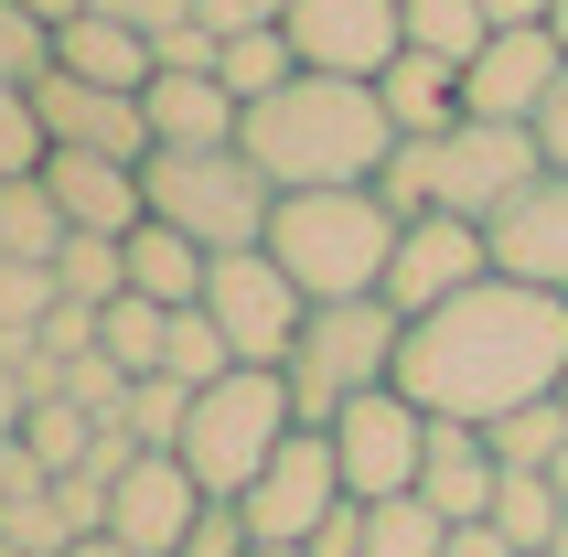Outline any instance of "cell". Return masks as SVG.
Instances as JSON below:
<instances>
[{"label":"cell","instance_id":"6da1fadb","mask_svg":"<svg viewBox=\"0 0 568 557\" xmlns=\"http://www.w3.org/2000/svg\"><path fill=\"white\" fill-rule=\"evenodd\" d=\"M558 375H568V301L526 290L505 269L450 290L440 311H418L408 343H397V386L429 418H473V429H494L505 407L558 397Z\"/></svg>","mask_w":568,"mask_h":557},{"label":"cell","instance_id":"7a4b0ae2","mask_svg":"<svg viewBox=\"0 0 568 557\" xmlns=\"http://www.w3.org/2000/svg\"><path fill=\"white\" fill-rule=\"evenodd\" d=\"M236 151L268 172L280 193H322V183H376L386 151H397V119L376 108L365 75H290L280 97H257L236 119Z\"/></svg>","mask_w":568,"mask_h":557},{"label":"cell","instance_id":"3957f363","mask_svg":"<svg viewBox=\"0 0 568 557\" xmlns=\"http://www.w3.org/2000/svg\"><path fill=\"white\" fill-rule=\"evenodd\" d=\"M537 172H547V140L526 119H450L440 140H397L386 172H376V193L397 204V225H408V215H473V225H494Z\"/></svg>","mask_w":568,"mask_h":557},{"label":"cell","instance_id":"277c9868","mask_svg":"<svg viewBox=\"0 0 568 557\" xmlns=\"http://www.w3.org/2000/svg\"><path fill=\"white\" fill-rule=\"evenodd\" d=\"M268 257L301 278V301H365L397 257V204L376 183H322L268 204Z\"/></svg>","mask_w":568,"mask_h":557},{"label":"cell","instance_id":"5b68a950","mask_svg":"<svg viewBox=\"0 0 568 557\" xmlns=\"http://www.w3.org/2000/svg\"><path fill=\"white\" fill-rule=\"evenodd\" d=\"M397 343H408V311L386 301V290H365V301H312V322H301V343H290V365H280L301 429H333V407L397 386Z\"/></svg>","mask_w":568,"mask_h":557},{"label":"cell","instance_id":"8992f818","mask_svg":"<svg viewBox=\"0 0 568 557\" xmlns=\"http://www.w3.org/2000/svg\"><path fill=\"white\" fill-rule=\"evenodd\" d=\"M301 429V407H290V375L280 365H236V375H215L204 397H193V418H183V472L204 483L215 504H236L257 483V472L280 462V439Z\"/></svg>","mask_w":568,"mask_h":557},{"label":"cell","instance_id":"52a82bcc","mask_svg":"<svg viewBox=\"0 0 568 557\" xmlns=\"http://www.w3.org/2000/svg\"><path fill=\"white\" fill-rule=\"evenodd\" d=\"M140 193H151L161 225H183L193 247H268V204H280V183L257 172L236 140L225 151H151L140 161Z\"/></svg>","mask_w":568,"mask_h":557},{"label":"cell","instance_id":"ba28073f","mask_svg":"<svg viewBox=\"0 0 568 557\" xmlns=\"http://www.w3.org/2000/svg\"><path fill=\"white\" fill-rule=\"evenodd\" d=\"M204 311H215V333L236 343V365H290V343H301V322H312L301 278H290L268 247H225L215 269H204Z\"/></svg>","mask_w":568,"mask_h":557},{"label":"cell","instance_id":"9c48e42d","mask_svg":"<svg viewBox=\"0 0 568 557\" xmlns=\"http://www.w3.org/2000/svg\"><path fill=\"white\" fill-rule=\"evenodd\" d=\"M333 462H344L354 504H397L418 494V462H429V407L408 386H376V397L333 407Z\"/></svg>","mask_w":568,"mask_h":557},{"label":"cell","instance_id":"30bf717a","mask_svg":"<svg viewBox=\"0 0 568 557\" xmlns=\"http://www.w3.org/2000/svg\"><path fill=\"white\" fill-rule=\"evenodd\" d=\"M344 504H354V494H344V462H333V429H290L280 462L236 494V515H247L257 547H312Z\"/></svg>","mask_w":568,"mask_h":557},{"label":"cell","instance_id":"8fae6325","mask_svg":"<svg viewBox=\"0 0 568 557\" xmlns=\"http://www.w3.org/2000/svg\"><path fill=\"white\" fill-rule=\"evenodd\" d=\"M280 32L312 75H365L376 87L386 64L408 54V0H290Z\"/></svg>","mask_w":568,"mask_h":557},{"label":"cell","instance_id":"7c38bea8","mask_svg":"<svg viewBox=\"0 0 568 557\" xmlns=\"http://www.w3.org/2000/svg\"><path fill=\"white\" fill-rule=\"evenodd\" d=\"M558 75H568V43L547 22H515V32H494V43L462 64V119H526L537 129Z\"/></svg>","mask_w":568,"mask_h":557},{"label":"cell","instance_id":"4fadbf2b","mask_svg":"<svg viewBox=\"0 0 568 557\" xmlns=\"http://www.w3.org/2000/svg\"><path fill=\"white\" fill-rule=\"evenodd\" d=\"M204 483L183 472V450H140V462L108 483V536L119 547H140V557H183V536L204 526Z\"/></svg>","mask_w":568,"mask_h":557},{"label":"cell","instance_id":"5bb4252c","mask_svg":"<svg viewBox=\"0 0 568 557\" xmlns=\"http://www.w3.org/2000/svg\"><path fill=\"white\" fill-rule=\"evenodd\" d=\"M473 278H494V236H483L473 215H408L397 225V257H386V301L408 311H440L450 290H473Z\"/></svg>","mask_w":568,"mask_h":557},{"label":"cell","instance_id":"9a60e30c","mask_svg":"<svg viewBox=\"0 0 568 557\" xmlns=\"http://www.w3.org/2000/svg\"><path fill=\"white\" fill-rule=\"evenodd\" d=\"M32 119H43V151H108V161H151V108L119 87H87V75H64L43 64L32 75Z\"/></svg>","mask_w":568,"mask_h":557},{"label":"cell","instance_id":"2e32d148","mask_svg":"<svg viewBox=\"0 0 568 557\" xmlns=\"http://www.w3.org/2000/svg\"><path fill=\"white\" fill-rule=\"evenodd\" d=\"M483 236H494V269H505V278H526V290H558V301H568V172H558V161H547V172L515 193V204L483 225Z\"/></svg>","mask_w":568,"mask_h":557},{"label":"cell","instance_id":"e0dca14e","mask_svg":"<svg viewBox=\"0 0 568 557\" xmlns=\"http://www.w3.org/2000/svg\"><path fill=\"white\" fill-rule=\"evenodd\" d=\"M43 193L64 204V225H75V236H129V225L151 215L140 161H108V151H43Z\"/></svg>","mask_w":568,"mask_h":557},{"label":"cell","instance_id":"ac0fdd59","mask_svg":"<svg viewBox=\"0 0 568 557\" xmlns=\"http://www.w3.org/2000/svg\"><path fill=\"white\" fill-rule=\"evenodd\" d=\"M494 483H505L494 439H483L473 418H429V462H418V504H429V515H450V526H483V515H494Z\"/></svg>","mask_w":568,"mask_h":557},{"label":"cell","instance_id":"d6986e66","mask_svg":"<svg viewBox=\"0 0 568 557\" xmlns=\"http://www.w3.org/2000/svg\"><path fill=\"white\" fill-rule=\"evenodd\" d=\"M140 108H151V151H225L236 119H247V108L225 97V75H172V64L140 87Z\"/></svg>","mask_w":568,"mask_h":557},{"label":"cell","instance_id":"ffe728a7","mask_svg":"<svg viewBox=\"0 0 568 557\" xmlns=\"http://www.w3.org/2000/svg\"><path fill=\"white\" fill-rule=\"evenodd\" d=\"M54 64H64V75H87V87H119V97H140V87L161 75L151 32H140V22H119V11H97V0L54 32Z\"/></svg>","mask_w":568,"mask_h":557},{"label":"cell","instance_id":"44dd1931","mask_svg":"<svg viewBox=\"0 0 568 557\" xmlns=\"http://www.w3.org/2000/svg\"><path fill=\"white\" fill-rule=\"evenodd\" d=\"M119 247H129V290H140V301H161V311H193V301H204V269H215V247H193L183 225L140 215Z\"/></svg>","mask_w":568,"mask_h":557},{"label":"cell","instance_id":"7402d4cb","mask_svg":"<svg viewBox=\"0 0 568 557\" xmlns=\"http://www.w3.org/2000/svg\"><path fill=\"white\" fill-rule=\"evenodd\" d=\"M376 108L397 119V140H440V129L462 119V64H450V54H418V43H408V54L376 75Z\"/></svg>","mask_w":568,"mask_h":557},{"label":"cell","instance_id":"603a6c76","mask_svg":"<svg viewBox=\"0 0 568 557\" xmlns=\"http://www.w3.org/2000/svg\"><path fill=\"white\" fill-rule=\"evenodd\" d=\"M97 439H108V418H87L75 397H32V418H22V450L43 462V483L87 472V462H97Z\"/></svg>","mask_w":568,"mask_h":557},{"label":"cell","instance_id":"cb8c5ba5","mask_svg":"<svg viewBox=\"0 0 568 557\" xmlns=\"http://www.w3.org/2000/svg\"><path fill=\"white\" fill-rule=\"evenodd\" d=\"M494 526H505L526 557H547L568 536V494L547 483V472H505V483H494Z\"/></svg>","mask_w":568,"mask_h":557},{"label":"cell","instance_id":"d4e9b609","mask_svg":"<svg viewBox=\"0 0 568 557\" xmlns=\"http://www.w3.org/2000/svg\"><path fill=\"white\" fill-rule=\"evenodd\" d=\"M215 75L236 108H257V97H280L290 75H301V54H290V32H225L215 43Z\"/></svg>","mask_w":568,"mask_h":557},{"label":"cell","instance_id":"484cf974","mask_svg":"<svg viewBox=\"0 0 568 557\" xmlns=\"http://www.w3.org/2000/svg\"><path fill=\"white\" fill-rule=\"evenodd\" d=\"M161 343H172V311H161V301H140V290H119V301L97 311V354H108V365L161 375Z\"/></svg>","mask_w":568,"mask_h":557},{"label":"cell","instance_id":"4316f807","mask_svg":"<svg viewBox=\"0 0 568 557\" xmlns=\"http://www.w3.org/2000/svg\"><path fill=\"white\" fill-rule=\"evenodd\" d=\"M64 204L43 193V172H22V183H0V257H64Z\"/></svg>","mask_w":568,"mask_h":557},{"label":"cell","instance_id":"83f0119b","mask_svg":"<svg viewBox=\"0 0 568 557\" xmlns=\"http://www.w3.org/2000/svg\"><path fill=\"white\" fill-rule=\"evenodd\" d=\"M483 439H494V462H505V472H547V462H558V450H568V397L505 407V418H494V429H483Z\"/></svg>","mask_w":568,"mask_h":557},{"label":"cell","instance_id":"f1b7e54d","mask_svg":"<svg viewBox=\"0 0 568 557\" xmlns=\"http://www.w3.org/2000/svg\"><path fill=\"white\" fill-rule=\"evenodd\" d=\"M161 375H172V386H193V397H204L215 375H236V343L215 333V311H204V301H193V311H172V343H161Z\"/></svg>","mask_w":568,"mask_h":557},{"label":"cell","instance_id":"f546056e","mask_svg":"<svg viewBox=\"0 0 568 557\" xmlns=\"http://www.w3.org/2000/svg\"><path fill=\"white\" fill-rule=\"evenodd\" d=\"M54 311H64L54 257H0V343H32Z\"/></svg>","mask_w":568,"mask_h":557},{"label":"cell","instance_id":"4dcf8cb0","mask_svg":"<svg viewBox=\"0 0 568 557\" xmlns=\"http://www.w3.org/2000/svg\"><path fill=\"white\" fill-rule=\"evenodd\" d=\"M408 43H418V54L473 64L483 43H494V11H483V0H408Z\"/></svg>","mask_w":568,"mask_h":557},{"label":"cell","instance_id":"1f68e13d","mask_svg":"<svg viewBox=\"0 0 568 557\" xmlns=\"http://www.w3.org/2000/svg\"><path fill=\"white\" fill-rule=\"evenodd\" d=\"M54 278H64V301H75V311H108L129 290V247H119V236H64Z\"/></svg>","mask_w":568,"mask_h":557},{"label":"cell","instance_id":"d6a6232c","mask_svg":"<svg viewBox=\"0 0 568 557\" xmlns=\"http://www.w3.org/2000/svg\"><path fill=\"white\" fill-rule=\"evenodd\" d=\"M440 547H450V515H429L418 494L365 504V557H440Z\"/></svg>","mask_w":568,"mask_h":557},{"label":"cell","instance_id":"836d02e7","mask_svg":"<svg viewBox=\"0 0 568 557\" xmlns=\"http://www.w3.org/2000/svg\"><path fill=\"white\" fill-rule=\"evenodd\" d=\"M0 547H11V557H64V547H75V515H64L54 483H32L22 504H0Z\"/></svg>","mask_w":568,"mask_h":557},{"label":"cell","instance_id":"e575fe53","mask_svg":"<svg viewBox=\"0 0 568 557\" xmlns=\"http://www.w3.org/2000/svg\"><path fill=\"white\" fill-rule=\"evenodd\" d=\"M129 386H140V375H129V365H108V354L87 343V354H64V365H54V386H43V397H75L87 418H108V429H119Z\"/></svg>","mask_w":568,"mask_h":557},{"label":"cell","instance_id":"d590c367","mask_svg":"<svg viewBox=\"0 0 568 557\" xmlns=\"http://www.w3.org/2000/svg\"><path fill=\"white\" fill-rule=\"evenodd\" d=\"M183 418H193V386H172V375H140V386H129V407H119V429L140 439V450H172V439H183Z\"/></svg>","mask_w":568,"mask_h":557},{"label":"cell","instance_id":"8d00e7d4","mask_svg":"<svg viewBox=\"0 0 568 557\" xmlns=\"http://www.w3.org/2000/svg\"><path fill=\"white\" fill-rule=\"evenodd\" d=\"M22 172H43V119H32V87L0 75V183H22Z\"/></svg>","mask_w":568,"mask_h":557},{"label":"cell","instance_id":"74e56055","mask_svg":"<svg viewBox=\"0 0 568 557\" xmlns=\"http://www.w3.org/2000/svg\"><path fill=\"white\" fill-rule=\"evenodd\" d=\"M193 22L215 32V43H225V32H280L290 0H193Z\"/></svg>","mask_w":568,"mask_h":557},{"label":"cell","instance_id":"f35d334b","mask_svg":"<svg viewBox=\"0 0 568 557\" xmlns=\"http://www.w3.org/2000/svg\"><path fill=\"white\" fill-rule=\"evenodd\" d=\"M257 536H247V515H236V504H204V526L183 536V557H247Z\"/></svg>","mask_w":568,"mask_h":557},{"label":"cell","instance_id":"ab89813d","mask_svg":"<svg viewBox=\"0 0 568 557\" xmlns=\"http://www.w3.org/2000/svg\"><path fill=\"white\" fill-rule=\"evenodd\" d=\"M97 11H119V22H140L151 43H161V32H183V22H193V0H97Z\"/></svg>","mask_w":568,"mask_h":557},{"label":"cell","instance_id":"60d3db41","mask_svg":"<svg viewBox=\"0 0 568 557\" xmlns=\"http://www.w3.org/2000/svg\"><path fill=\"white\" fill-rule=\"evenodd\" d=\"M32 483H43V462L22 450V429H0V504H22Z\"/></svg>","mask_w":568,"mask_h":557},{"label":"cell","instance_id":"b9f144b4","mask_svg":"<svg viewBox=\"0 0 568 557\" xmlns=\"http://www.w3.org/2000/svg\"><path fill=\"white\" fill-rule=\"evenodd\" d=\"M301 557H365V504H344V515H333V526H322Z\"/></svg>","mask_w":568,"mask_h":557},{"label":"cell","instance_id":"7bdbcfd3","mask_svg":"<svg viewBox=\"0 0 568 557\" xmlns=\"http://www.w3.org/2000/svg\"><path fill=\"white\" fill-rule=\"evenodd\" d=\"M440 557H526V547H515V536L483 515V526H450V547H440Z\"/></svg>","mask_w":568,"mask_h":557},{"label":"cell","instance_id":"ee69618b","mask_svg":"<svg viewBox=\"0 0 568 557\" xmlns=\"http://www.w3.org/2000/svg\"><path fill=\"white\" fill-rule=\"evenodd\" d=\"M537 140H547V161L568 172V75H558V97H547V119H537Z\"/></svg>","mask_w":568,"mask_h":557},{"label":"cell","instance_id":"f6af8a7d","mask_svg":"<svg viewBox=\"0 0 568 557\" xmlns=\"http://www.w3.org/2000/svg\"><path fill=\"white\" fill-rule=\"evenodd\" d=\"M483 11H494V32H515V22H547L558 0H483Z\"/></svg>","mask_w":568,"mask_h":557},{"label":"cell","instance_id":"bcb514c9","mask_svg":"<svg viewBox=\"0 0 568 557\" xmlns=\"http://www.w3.org/2000/svg\"><path fill=\"white\" fill-rule=\"evenodd\" d=\"M22 11H32V22H43V32H64V22H75V11H87V0H22Z\"/></svg>","mask_w":568,"mask_h":557},{"label":"cell","instance_id":"7dc6e473","mask_svg":"<svg viewBox=\"0 0 568 557\" xmlns=\"http://www.w3.org/2000/svg\"><path fill=\"white\" fill-rule=\"evenodd\" d=\"M64 557H140V547H119V536L97 526V536H75V547H64Z\"/></svg>","mask_w":568,"mask_h":557},{"label":"cell","instance_id":"c3c4849f","mask_svg":"<svg viewBox=\"0 0 568 557\" xmlns=\"http://www.w3.org/2000/svg\"><path fill=\"white\" fill-rule=\"evenodd\" d=\"M547 483H558V494H568V450H558V462H547Z\"/></svg>","mask_w":568,"mask_h":557},{"label":"cell","instance_id":"681fc988","mask_svg":"<svg viewBox=\"0 0 568 557\" xmlns=\"http://www.w3.org/2000/svg\"><path fill=\"white\" fill-rule=\"evenodd\" d=\"M547 32H558V43H568V0H558V11H547Z\"/></svg>","mask_w":568,"mask_h":557},{"label":"cell","instance_id":"f907efd6","mask_svg":"<svg viewBox=\"0 0 568 557\" xmlns=\"http://www.w3.org/2000/svg\"><path fill=\"white\" fill-rule=\"evenodd\" d=\"M247 557H301V547H247Z\"/></svg>","mask_w":568,"mask_h":557},{"label":"cell","instance_id":"816d5d0a","mask_svg":"<svg viewBox=\"0 0 568 557\" xmlns=\"http://www.w3.org/2000/svg\"><path fill=\"white\" fill-rule=\"evenodd\" d=\"M558 397H568V375H558Z\"/></svg>","mask_w":568,"mask_h":557},{"label":"cell","instance_id":"f5cc1de1","mask_svg":"<svg viewBox=\"0 0 568 557\" xmlns=\"http://www.w3.org/2000/svg\"><path fill=\"white\" fill-rule=\"evenodd\" d=\"M558 557H568V536H558Z\"/></svg>","mask_w":568,"mask_h":557},{"label":"cell","instance_id":"db71d44e","mask_svg":"<svg viewBox=\"0 0 568 557\" xmlns=\"http://www.w3.org/2000/svg\"><path fill=\"white\" fill-rule=\"evenodd\" d=\"M547 557H558V547H547Z\"/></svg>","mask_w":568,"mask_h":557},{"label":"cell","instance_id":"11a10c76","mask_svg":"<svg viewBox=\"0 0 568 557\" xmlns=\"http://www.w3.org/2000/svg\"><path fill=\"white\" fill-rule=\"evenodd\" d=\"M0 557H11V547H0Z\"/></svg>","mask_w":568,"mask_h":557}]
</instances>
